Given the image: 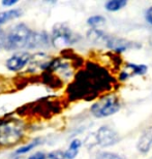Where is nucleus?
<instances>
[{"mask_svg":"<svg viewBox=\"0 0 152 159\" xmlns=\"http://www.w3.org/2000/svg\"><path fill=\"white\" fill-rule=\"evenodd\" d=\"M5 34L4 32L0 29V51H1L2 48H4V44H5Z\"/></svg>","mask_w":152,"mask_h":159,"instance_id":"21","label":"nucleus"},{"mask_svg":"<svg viewBox=\"0 0 152 159\" xmlns=\"http://www.w3.org/2000/svg\"><path fill=\"white\" fill-rule=\"evenodd\" d=\"M104 46H106L108 49L112 50L116 53H121V52H124V51L131 49V48H136V43L121 39V37L107 35Z\"/></svg>","mask_w":152,"mask_h":159,"instance_id":"7","label":"nucleus"},{"mask_svg":"<svg viewBox=\"0 0 152 159\" xmlns=\"http://www.w3.org/2000/svg\"><path fill=\"white\" fill-rule=\"evenodd\" d=\"M16 3H18L17 0H11V1L6 0V1H2V5L3 6H12V5H15Z\"/></svg>","mask_w":152,"mask_h":159,"instance_id":"22","label":"nucleus"},{"mask_svg":"<svg viewBox=\"0 0 152 159\" xmlns=\"http://www.w3.org/2000/svg\"><path fill=\"white\" fill-rule=\"evenodd\" d=\"M80 36L71 28L64 24H56L53 27L52 35H51V43L57 49H64L71 44L78 43Z\"/></svg>","mask_w":152,"mask_h":159,"instance_id":"4","label":"nucleus"},{"mask_svg":"<svg viewBox=\"0 0 152 159\" xmlns=\"http://www.w3.org/2000/svg\"><path fill=\"white\" fill-rule=\"evenodd\" d=\"M96 143L101 147H111L119 142V135L112 127L104 125L97 130L95 134Z\"/></svg>","mask_w":152,"mask_h":159,"instance_id":"5","label":"nucleus"},{"mask_svg":"<svg viewBox=\"0 0 152 159\" xmlns=\"http://www.w3.org/2000/svg\"><path fill=\"white\" fill-rule=\"evenodd\" d=\"M120 100L116 95H107L101 97L91 106L90 112L95 118H107L120 110Z\"/></svg>","mask_w":152,"mask_h":159,"instance_id":"3","label":"nucleus"},{"mask_svg":"<svg viewBox=\"0 0 152 159\" xmlns=\"http://www.w3.org/2000/svg\"><path fill=\"white\" fill-rule=\"evenodd\" d=\"M23 11L20 8H14V9H8V11L0 12V25L6 23L8 21H12L14 19L20 18Z\"/></svg>","mask_w":152,"mask_h":159,"instance_id":"11","label":"nucleus"},{"mask_svg":"<svg viewBox=\"0 0 152 159\" xmlns=\"http://www.w3.org/2000/svg\"><path fill=\"white\" fill-rule=\"evenodd\" d=\"M107 35L104 32L100 31L99 29H90L87 33V37L91 43H97V44H104L106 43Z\"/></svg>","mask_w":152,"mask_h":159,"instance_id":"10","label":"nucleus"},{"mask_svg":"<svg viewBox=\"0 0 152 159\" xmlns=\"http://www.w3.org/2000/svg\"><path fill=\"white\" fill-rule=\"evenodd\" d=\"M46 159H66L64 152L57 150V151H53L50 152V153L46 156Z\"/></svg>","mask_w":152,"mask_h":159,"instance_id":"17","label":"nucleus"},{"mask_svg":"<svg viewBox=\"0 0 152 159\" xmlns=\"http://www.w3.org/2000/svg\"><path fill=\"white\" fill-rule=\"evenodd\" d=\"M127 5V1L126 0H110V1L106 2L104 4V8L108 11H118L120 9H122L124 6Z\"/></svg>","mask_w":152,"mask_h":159,"instance_id":"12","label":"nucleus"},{"mask_svg":"<svg viewBox=\"0 0 152 159\" xmlns=\"http://www.w3.org/2000/svg\"><path fill=\"white\" fill-rule=\"evenodd\" d=\"M24 135V125L17 119L0 122V146L9 147L20 142Z\"/></svg>","mask_w":152,"mask_h":159,"instance_id":"2","label":"nucleus"},{"mask_svg":"<svg viewBox=\"0 0 152 159\" xmlns=\"http://www.w3.org/2000/svg\"><path fill=\"white\" fill-rule=\"evenodd\" d=\"M131 77V74H129V72H127L126 70H124V71H121V72H120V75H119V80H120L121 82H123V81H126V80L129 79Z\"/></svg>","mask_w":152,"mask_h":159,"instance_id":"19","label":"nucleus"},{"mask_svg":"<svg viewBox=\"0 0 152 159\" xmlns=\"http://www.w3.org/2000/svg\"><path fill=\"white\" fill-rule=\"evenodd\" d=\"M46 156L47 155L44 152H36L28 157V159H46Z\"/></svg>","mask_w":152,"mask_h":159,"instance_id":"18","label":"nucleus"},{"mask_svg":"<svg viewBox=\"0 0 152 159\" xmlns=\"http://www.w3.org/2000/svg\"><path fill=\"white\" fill-rule=\"evenodd\" d=\"M126 68L131 69V75H144L147 74L148 67L145 64H135V63H126Z\"/></svg>","mask_w":152,"mask_h":159,"instance_id":"13","label":"nucleus"},{"mask_svg":"<svg viewBox=\"0 0 152 159\" xmlns=\"http://www.w3.org/2000/svg\"><path fill=\"white\" fill-rule=\"evenodd\" d=\"M31 60V54L28 52H17L7 59L5 65L11 71H19L23 69Z\"/></svg>","mask_w":152,"mask_h":159,"instance_id":"6","label":"nucleus"},{"mask_svg":"<svg viewBox=\"0 0 152 159\" xmlns=\"http://www.w3.org/2000/svg\"><path fill=\"white\" fill-rule=\"evenodd\" d=\"M81 147H82V142L80 141V139H72V141L71 142V144H69V146H68L67 150L64 152L65 158L66 159H75L78 156Z\"/></svg>","mask_w":152,"mask_h":159,"instance_id":"9","label":"nucleus"},{"mask_svg":"<svg viewBox=\"0 0 152 159\" xmlns=\"http://www.w3.org/2000/svg\"><path fill=\"white\" fill-rule=\"evenodd\" d=\"M95 159H125L121 155L114 153V152H99L96 155Z\"/></svg>","mask_w":152,"mask_h":159,"instance_id":"15","label":"nucleus"},{"mask_svg":"<svg viewBox=\"0 0 152 159\" xmlns=\"http://www.w3.org/2000/svg\"><path fill=\"white\" fill-rule=\"evenodd\" d=\"M152 148V128H148L139 139L137 149L141 153H147Z\"/></svg>","mask_w":152,"mask_h":159,"instance_id":"8","label":"nucleus"},{"mask_svg":"<svg viewBox=\"0 0 152 159\" xmlns=\"http://www.w3.org/2000/svg\"><path fill=\"white\" fill-rule=\"evenodd\" d=\"M33 34L34 32H32L25 24L16 25L6 34L4 48L8 51L30 49Z\"/></svg>","mask_w":152,"mask_h":159,"instance_id":"1","label":"nucleus"},{"mask_svg":"<svg viewBox=\"0 0 152 159\" xmlns=\"http://www.w3.org/2000/svg\"><path fill=\"white\" fill-rule=\"evenodd\" d=\"M106 18L103 16L96 15V16H91V17L87 20V24L90 27H92V29H97L100 26H104L106 24Z\"/></svg>","mask_w":152,"mask_h":159,"instance_id":"14","label":"nucleus"},{"mask_svg":"<svg viewBox=\"0 0 152 159\" xmlns=\"http://www.w3.org/2000/svg\"><path fill=\"white\" fill-rule=\"evenodd\" d=\"M146 20L147 22L149 23L150 25H152V6H150L149 8L147 9V11H146Z\"/></svg>","mask_w":152,"mask_h":159,"instance_id":"20","label":"nucleus"},{"mask_svg":"<svg viewBox=\"0 0 152 159\" xmlns=\"http://www.w3.org/2000/svg\"><path fill=\"white\" fill-rule=\"evenodd\" d=\"M39 144V139H35V141H32L30 143V144H28L26 146H23V147H21L20 149H18L17 151H16V154H25L27 153V152H29L30 150H32L34 147H36L37 145Z\"/></svg>","mask_w":152,"mask_h":159,"instance_id":"16","label":"nucleus"}]
</instances>
